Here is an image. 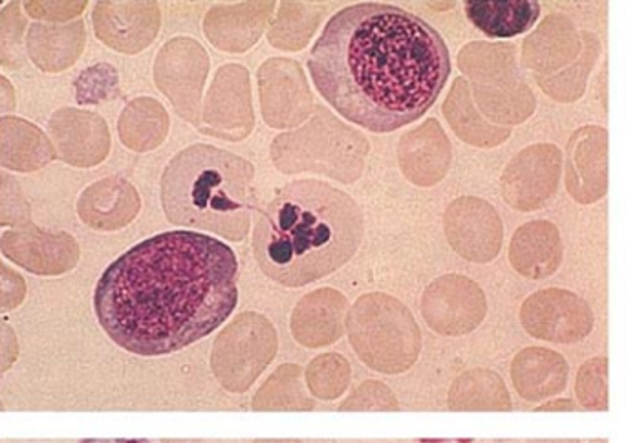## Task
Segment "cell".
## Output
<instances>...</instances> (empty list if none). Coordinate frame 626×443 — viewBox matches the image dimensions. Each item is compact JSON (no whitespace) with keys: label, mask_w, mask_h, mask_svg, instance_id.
Listing matches in <instances>:
<instances>
[{"label":"cell","mask_w":626,"mask_h":443,"mask_svg":"<svg viewBox=\"0 0 626 443\" xmlns=\"http://www.w3.org/2000/svg\"><path fill=\"white\" fill-rule=\"evenodd\" d=\"M239 303V261L197 231L150 236L99 279L93 310L105 334L141 358L175 354L222 326Z\"/></svg>","instance_id":"1"},{"label":"cell","mask_w":626,"mask_h":443,"mask_svg":"<svg viewBox=\"0 0 626 443\" xmlns=\"http://www.w3.org/2000/svg\"><path fill=\"white\" fill-rule=\"evenodd\" d=\"M319 94L347 121L394 132L436 103L449 48L429 22L396 6H348L331 17L308 59Z\"/></svg>","instance_id":"2"},{"label":"cell","mask_w":626,"mask_h":443,"mask_svg":"<svg viewBox=\"0 0 626 443\" xmlns=\"http://www.w3.org/2000/svg\"><path fill=\"white\" fill-rule=\"evenodd\" d=\"M359 205L341 189L300 180L280 189L255 225L260 270L282 286L321 281L345 266L361 245Z\"/></svg>","instance_id":"3"},{"label":"cell","mask_w":626,"mask_h":443,"mask_svg":"<svg viewBox=\"0 0 626 443\" xmlns=\"http://www.w3.org/2000/svg\"><path fill=\"white\" fill-rule=\"evenodd\" d=\"M255 169L208 143L187 147L161 177V205L171 224L242 240L254 209Z\"/></svg>","instance_id":"4"},{"label":"cell","mask_w":626,"mask_h":443,"mask_svg":"<svg viewBox=\"0 0 626 443\" xmlns=\"http://www.w3.org/2000/svg\"><path fill=\"white\" fill-rule=\"evenodd\" d=\"M48 134L56 157L72 168H96L109 157V125L90 110L73 107L56 110L48 121Z\"/></svg>","instance_id":"5"},{"label":"cell","mask_w":626,"mask_h":443,"mask_svg":"<svg viewBox=\"0 0 626 443\" xmlns=\"http://www.w3.org/2000/svg\"><path fill=\"white\" fill-rule=\"evenodd\" d=\"M0 251L33 275H62L72 272L79 262V245L70 233H52L36 225L6 231L0 239Z\"/></svg>","instance_id":"6"},{"label":"cell","mask_w":626,"mask_h":443,"mask_svg":"<svg viewBox=\"0 0 626 443\" xmlns=\"http://www.w3.org/2000/svg\"><path fill=\"white\" fill-rule=\"evenodd\" d=\"M93 32L116 52L138 53L155 41L160 10L152 2H98L92 13Z\"/></svg>","instance_id":"7"},{"label":"cell","mask_w":626,"mask_h":443,"mask_svg":"<svg viewBox=\"0 0 626 443\" xmlns=\"http://www.w3.org/2000/svg\"><path fill=\"white\" fill-rule=\"evenodd\" d=\"M140 194L123 178H105L85 189L78 200V214L96 231L123 230L140 213Z\"/></svg>","instance_id":"8"},{"label":"cell","mask_w":626,"mask_h":443,"mask_svg":"<svg viewBox=\"0 0 626 443\" xmlns=\"http://www.w3.org/2000/svg\"><path fill=\"white\" fill-rule=\"evenodd\" d=\"M85 44L87 32L81 19L67 24L33 22L28 28V58L42 72L59 73L70 69L81 58Z\"/></svg>","instance_id":"9"},{"label":"cell","mask_w":626,"mask_h":443,"mask_svg":"<svg viewBox=\"0 0 626 443\" xmlns=\"http://www.w3.org/2000/svg\"><path fill=\"white\" fill-rule=\"evenodd\" d=\"M56 158L52 140L36 123L16 115L0 118V169L36 172Z\"/></svg>","instance_id":"10"},{"label":"cell","mask_w":626,"mask_h":443,"mask_svg":"<svg viewBox=\"0 0 626 443\" xmlns=\"http://www.w3.org/2000/svg\"><path fill=\"white\" fill-rule=\"evenodd\" d=\"M466 16L487 37L511 39L534 27L540 16V4L535 0H469Z\"/></svg>","instance_id":"11"},{"label":"cell","mask_w":626,"mask_h":443,"mask_svg":"<svg viewBox=\"0 0 626 443\" xmlns=\"http://www.w3.org/2000/svg\"><path fill=\"white\" fill-rule=\"evenodd\" d=\"M169 129L166 110L156 100L140 98L125 107L118 123L121 141L130 151L147 152L160 145Z\"/></svg>","instance_id":"12"},{"label":"cell","mask_w":626,"mask_h":443,"mask_svg":"<svg viewBox=\"0 0 626 443\" xmlns=\"http://www.w3.org/2000/svg\"><path fill=\"white\" fill-rule=\"evenodd\" d=\"M27 19L21 2H10L0 10V67L21 69L27 63Z\"/></svg>","instance_id":"13"},{"label":"cell","mask_w":626,"mask_h":443,"mask_svg":"<svg viewBox=\"0 0 626 443\" xmlns=\"http://www.w3.org/2000/svg\"><path fill=\"white\" fill-rule=\"evenodd\" d=\"M76 101L81 107L103 103L120 94V73L107 63L93 64L73 81Z\"/></svg>","instance_id":"14"},{"label":"cell","mask_w":626,"mask_h":443,"mask_svg":"<svg viewBox=\"0 0 626 443\" xmlns=\"http://www.w3.org/2000/svg\"><path fill=\"white\" fill-rule=\"evenodd\" d=\"M30 228L31 205L19 180L0 169V228Z\"/></svg>","instance_id":"15"},{"label":"cell","mask_w":626,"mask_h":443,"mask_svg":"<svg viewBox=\"0 0 626 443\" xmlns=\"http://www.w3.org/2000/svg\"><path fill=\"white\" fill-rule=\"evenodd\" d=\"M89 2H41V0H28L24 2V10L31 19H42L48 24H67L78 19L85 10H87Z\"/></svg>","instance_id":"16"},{"label":"cell","mask_w":626,"mask_h":443,"mask_svg":"<svg viewBox=\"0 0 626 443\" xmlns=\"http://www.w3.org/2000/svg\"><path fill=\"white\" fill-rule=\"evenodd\" d=\"M27 295V284L19 273L0 262V312L13 310Z\"/></svg>","instance_id":"17"},{"label":"cell","mask_w":626,"mask_h":443,"mask_svg":"<svg viewBox=\"0 0 626 443\" xmlns=\"http://www.w3.org/2000/svg\"><path fill=\"white\" fill-rule=\"evenodd\" d=\"M17 355H19V344H17L16 332L0 321V374H4L16 363Z\"/></svg>","instance_id":"18"},{"label":"cell","mask_w":626,"mask_h":443,"mask_svg":"<svg viewBox=\"0 0 626 443\" xmlns=\"http://www.w3.org/2000/svg\"><path fill=\"white\" fill-rule=\"evenodd\" d=\"M16 90L4 75H0V114L16 110Z\"/></svg>","instance_id":"19"},{"label":"cell","mask_w":626,"mask_h":443,"mask_svg":"<svg viewBox=\"0 0 626 443\" xmlns=\"http://www.w3.org/2000/svg\"><path fill=\"white\" fill-rule=\"evenodd\" d=\"M81 443H150L147 440H125V439H115V440H83Z\"/></svg>","instance_id":"20"}]
</instances>
